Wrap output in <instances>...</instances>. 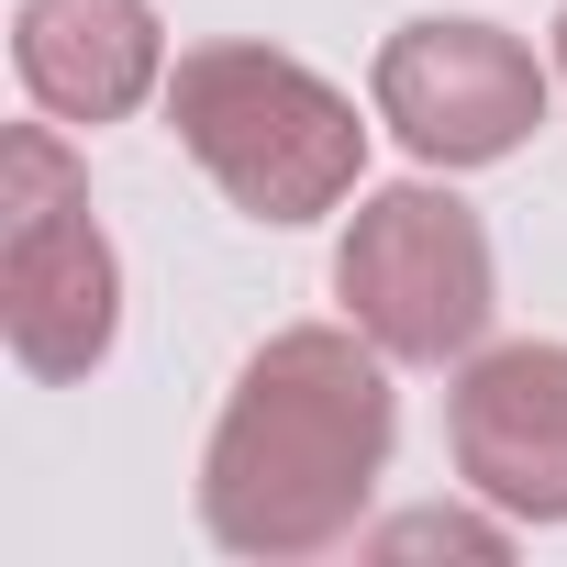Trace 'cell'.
<instances>
[{"instance_id": "6da1fadb", "label": "cell", "mask_w": 567, "mask_h": 567, "mask_svg": "<svg viewBox=\"0 0 567 567\" xmlns=\"http://www.w3.org/2000/svg\"><path fill=\"white\" fill-rule=\"evenodd\" d=\"M390 346L357 323H278L200 445V534L245 567H301L368 534V501L401 445V390Z\"/></svg>"}, {"instance_id": "7a4b0ae2", "label": "cell", "mask_w": 567, "mask_h": 567, "mask_svg": "<svg viewBox=\"0 0 567 567\" xmlns=\"http://www.w3.org/2000/svg\"><path fill=\"white\" fill-rule=\"evenodd\" d=\"M167 134L245 223H323L368 189V112L256 34H212L167 68Z\"/></svg>"}, {"instance_id": "3957f363", "label": "cell", "mask_w": 567, "mask_h": 567, "mask_svg": "<svg viewBox=\"0 0 567 567\" xmlns=\"http://www.w3.org/2000/svg\"><path fill=\"white\" fill-rule=\"evenodd\" d=\"M0 346L45 390H79L123 346V256L90 223V167L56 112L0 134Z\"/></svg>"}, {"instance_id": "277c9868", "label": "cell", "mask_w": 567, "mask_h": 567, "mask_svg": "<svg viewBox=\"0 0 567 567\" xmlns=\"http://www.w3.org/2000/svg\"><path fill=\"white\" fill-rule=\"evenodd\" d=\"M334 301L368 346H390L401 368H467L489 346L501 312V256L489 223L445 189V178H390L346 200L334 234Z\"/></svg>"}, {"instance_id": "5b68a950", "label": "cell", "mask_w": 567, "mask_h": 567, "mask_svg": "<svg viewBox=\"0 0 567 567\" xmlns=\"http://www.w3.org/2000/svg\"><path fill=\"white\" fill-rule=\"evenodd\" d=\"M368 112L401 134L412 167L456 178V167H501L534 145V123L556 112V68H534V45L478 23V12H423L379 45Z\"/></svg>"}, {"instance_id": "8992f818", "label": "cell", "mask_w": 567, "mask_h": 567, "mask_svg": "<svg viewBox=\"0 0 567 567\" xmlns=\"http://www.w3.org/2000/svg\"><path fill=\"white\" fill-rule=\"evenodd\" d=\"M445 456L456 489L512 512L523 534L567 523V346H478L445 390Z\"/></svg>"}, {"instance_id": "52a82bcc", "label": "cell", "mask_w": 567, "mask_h": 567, "mask_svg": "<svg viewBox=\"0 0 567 567\" xmlns=\"http://www.w3.org/2000/svg\"><path fill=\"white\" fill-rule=\"evenodd\" d=\"M167 68L178 56H167L156 0H23L12 12V79L68 134H101V123L167 101Z\"/></svg>"}, {"instance_id": "ba28073f", "label": "cell", "mask_w": 567, "mask_h": 567, "mask_svg": "<svg viewBox=\"0 0 567 567\" xmlns=\"http://www.w3.org/2000/svg\"><path fill=\"white\" fill-rule=\"evenodd\" d=\"M512 534H523V523L478 501V512H401V523H379V534H357V545H368V556H434V545H445V556H512Z\"/></svg>"}, {"instance_id": "9c48e42d", "label": "cell", "mask_w": 567, "mask_h": 567, "mask_svg": "<svg viewBox=\"0 0 567 567\" xmlns=\"http://www.w3.org/2000/svg\"><path fill=\"white\" fill-rule=\"evenodd\" d=\"M556 79H567V12H556Z\"/></svg>"}]
</instances>
